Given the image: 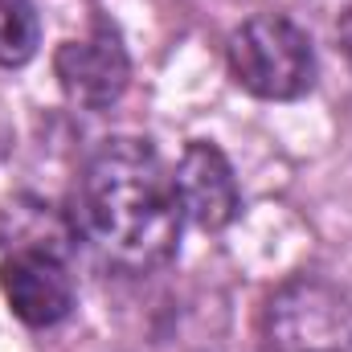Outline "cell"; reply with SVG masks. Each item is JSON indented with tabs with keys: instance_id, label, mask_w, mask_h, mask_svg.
Returning a JSON list of instances; mask_svg holds the SVG:
<instances>
[{
	"instance_id": "6da1fadb",
	"label": "cell",
	"mask_w": 352,
	"mask_h": 352,
	"mask_svg": "<svg viewBox=\"0 0 352 352\" xmlns=\"http://www.w3.org/2000/svg\"><path fill=\"white\" fill-rule=\"evenodd\" d=\"M180 201L173 173L148 140L115 135L87 160L78 221L87 238L127 270H148L176 254Z\"/></svg>"
},
{
	"instance_id": "7a4b0ae2",
	"label": "cell",
	"mask_w": 352,
	"mask_h": 352,
	"mask_svg": "<svg viewBox=\"0 0 352 352\" xmlns=\"http://www.w3.org/2000/svg\"><path fill=\"white\" fill-rule=\"evenodd\" d=\"M226 58H230L234 82L250 90L254 98L291 102L307 94L316 82V54L307 33L278 12H258L242 21L230 33Z\"/></svg>"
},
{
	"instance_id": "3957f363",
	"label": "cell",
	"mask_w": 352,
	"mask_h": 352,
	"mask_svg": "<svg viewBox=\"0 0 352 352\" xmlns=\"http://www.w3.org/2000/svg\"><path fill=\"white\" fill-rule=\"evenodd\" d=\"M263 352H352V295L328 278H287L263 307Z\"/></svg>"
},
{
	"instance_id": "277c9868",
	"label": "cell",
	"mask_w": 352,
	"mask_h": 352,
	"mask_svg": "<svg viewBox=\"0 0 352 352\" xmlns=\"http://www.w3.org/2000/svg\"><path fill=\"white\" fill-rule=\"evenodd\" d=\"M54 74H58L62 90L70 94V102H78L87 111H107L111 102L123 98L127 78H131V62H127L119 33L111 25H94L87 37L58 45Z\"/></svg>"
},
{
	"instance_id": "5b68a950",
	"label": "cell",
	"mask_w": 352,
	"mask_h": 352,
	"mask_svg": "<svg viewBox=\"0 0 352 352\" xmlns=\"http://www.w3.org/2000/svg\"><path fill=\"white\" fill-rule=\"evenodd\" d=\"M0 291L12 316L29 328H54L74 307V278L66 270V258L41 250H4Z\"/></svg>"
},
{
	"instance_id": "8992f818",
	"label": "cell",
	"mask_w": 352,
	"mask_h": 352,
	"mask_svg": "<svg viewBox=\"0 0 352 352\" xmlns=\"http://www.w3.org/2000/svg\"><path fill=\"white\" fill-rule=\"evenodd\" d=\"M180 213L201 230H226L238 217V180L226 152L209 140H192L173 168Z\"/></svg>"
},
{
	"instance_id": "52a82bcc",
	"label": "cell",
	"mask_w": 352,
	"mask_h": 352,
	"mask_svg": "<svg viewBox=\"0 0 352 352\" xmlns=\"http://www.w3.org/2000/svg\"><path fill=\"white\" fill-rule=\"evenodd\" d=\"M0 242L4 250H41V254H70L74 242V226L41 201H12L8 209H0Z\"/></svg>"
},
{
	"instance_id": "ba28073f",
	"label": "cell",
	"mask_w": 352,
	"mask_h": 352,
	"mask_svg": "<svg viewBox=\"0 0 352 352\" xmlns=\"http://www.w3.org/2000/svg\"><path fill=\"white\" fill-rule=\"evenodd\" d=\"M41 45L33 0H0V66H25Z\"/></svg>"
},
{
	"instance_id": "9c48e42d",
	"label": "cell",
	"mask_w": 352,
	"mask_h": 352,
	"mask_svg": "<svg viewBox=\"0 0 352 352\" xmlns=\"http://www.w3.org/2000/svg\"><path fill=\"white\" fill-rule=\"evenodd\" d=\"M336 37H340V50H344V58H349V66H352V8L340 16V25H336Z\"/></svg>"
}]
</instances>
